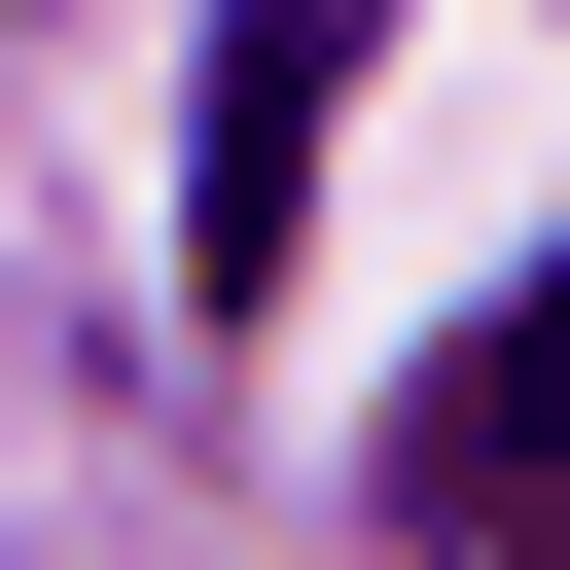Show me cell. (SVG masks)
Here are the masks:
<instances>
[{"instance_id":"cell-1","label":"cell","mask_w":570,"mask_h":570,"mask_svg":"<svg viewBox=\"0 0 570 570\" xmlns=\"http://www.w3.org/2000/svg\"><path fill=\"white\" fill-rule=\"evenodd\" d=\"M392 71V0H214V178H178V285L214 321H285V249H321V107Z\"/></svg>"},{"instance_id":"cell-2","label":"cell","mask_w":570,"mask_h":570,"mask_svg":"<svg viewBox=\"0 0 570 570\" xmlns=\"http://www.w3.org/2000/svg\"><path fill=\"white\" fill-rule=\"evenodd\" d=\"M392 534H570V249L463 321V392L392 428Z\"/></svg>"}]
</instances>
